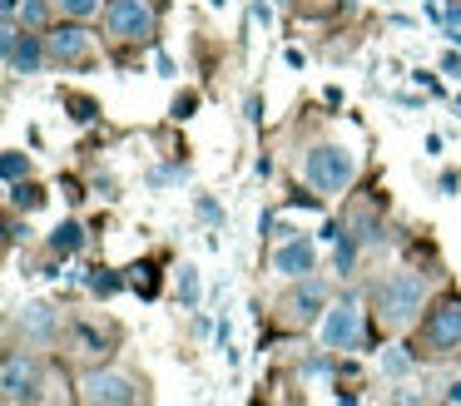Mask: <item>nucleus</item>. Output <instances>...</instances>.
<instances>
[{
    "label": "nucleus",
    "instance_id": "nucleus-1",
    "mask_svg": "<svg viewBox=\"0 0 461 406\" xmlns=\"http://www.w3.org/2000/svg\"><path fill=\"white\" fill-rule=\"evenodd\" d=\"M427 302V277L421 273H392L377 283V312L387 327H407Z\"/></svg>",
    "mask_w": 461,
    "mask_h": 406
},
{
    "label": "nucleus",
    "instance_id": "nucleus-2",
    "mask_svg": "<svg viewBox=\"0 0 461 406\" xmlns=\"http://www.w3.org/2000/svg\"><path fill=\"white\" fill-rule=\"evenodd\" d=\"M303 178H308L318 194H342V188L357 178V158H352L348 149H338V144H318V149H308V158H303Z\"/></svg>",
    "mask_w": 461,
    "mask_h": 406
},
{
    "label": "nucleus",
    "instance_id": "nucleus-3",
    "mask_svg": "<svg viewBox=\"0 0 461 406\" xmlns=\"http://www.w3.org/2000/svg\"><path fill=\"white\" fill-rule=\"evenodd\" d=\"M318 342L328 347V352H352V347H362V302L357 297H342V302H332L328 312H322Z\"/></svg>",
    "mask_w": 461,
    "mask_h": 406
},
{
    "label": "nucleus",
    "instance_id": "nucleus-4",
    "mask_svg": "<svg viewBox=\"0 0 461 406\" xmlns=\"http://www.w3.org/2000/svg\"><path fill=\"white\" fill-rule=\"evenodd\" d=\"M104 25L120 40H149L154 35V10L144 5V0H110V5H104Z\"/></svg>",
    "mask_w": 461,
    "mask_h": 406
},
{
    "label": "nucleus",
    "instance_id": "nucleus-5",
    "mask_svg": "<svg viewBox=\"0 0 461 406\" xmlns=\"http://www.w3.org/2000/svg\"><path fill=\"white\" fill-rule=\"evenodd\" d=\"M45 55H50V45H41L35 30L5 25V69H11V75H41Z\"/></svg>",
    "mask_w": 461,
    "mask_h": 406
},
{
    "label": "nucleus",
    "instance_id": "nucleus-6",
    "mask_svg": "<svg viewBox=\"0 0 461 406\" xmlns=\"http://www.w3.org/2000/svg\"><path fill=\"white\" fill-rule=\"evenodd\" d=\"M80 386H85V401L90 406H130L134 401L130 376H120V372H90Z\"/></svg>",
    "mask_w": 461,
    "mask_h": 406
},
{
    "label": "nucleus",
    "instance_id": "nucleus-7",
    "mask_svg": "<svg viewBox=\"0 0 461 406\" xmlns=\"http://www.w3.org/2000/svg\"><path fill=\"white\" fill-rule=\"evenodd\" d=\"M312 257H318V248H312L308 238H283V243L273 248L268 267L278 277H303V273H312Z\"/></svg>",
    "mask_w": 461,
    "mask_h": 406
},
{
    "label": "nucleus",
    "instance_id": "nucleus-8",
    "mask_svg": "<svg viewBox=\"0 0 461 406\" xmlns=\"http://www.w3.org/2000/svg\"><path fill=\"white\" fill-rule=\"evenodd\" d=\"M427 347L431 352H456L461 347V302H447L427 322Z\"/></svg>",
    "mask_w": 461,
    "mask_h": 406
},
{
    "label": "nucleus",
    "instance_id": "nucleus-9",
    "mask_svg": "<svg viewBox=\"0 0 461 406\" xmlns=\"http://www.w3.org/2000/svg\"><path fill=\"white\" fill-rule=\"evenodd\" d=\"M45 45H50V55L60 59V65H85V59L95 55V40L85 35V30H75V25H60Z\"/></svg>",
    "mask_w": 461,
    "mask_h": 406
},
{
    "label": "nucleus",
    "instance_id": "nucleus-10",
    "mask_svg": "<svg viewBox=\"0 0 461 406\" xmlns=\"http://www.w3.org/2000/svg\"><path fill=\"white\" fill-rule=\"evenodd\" d=\"M21 327H25V342H50L55 327H60V317H55V307H50V302H25Z\"/></svg>",
    "mask_w": 461,
    "mask_h": 406
},
{
    "label": "nucleus",
    "instance_id": "nucleus-11",
    "mask_svg": "<svg viewBox=\"0 0 461 406\" xmlns=\"http://www.w3.org/2000/svg\"><path fill=\"white\" fill-rule=\"evenodd\" d=\"M31 356H21V352H15L11 356V362H5V401H15V396H25V392H31Z\"/></svg>",
    "mask_w": 461,
    "mask_h": 406
},
{
    "label": "nucleus",
    "instance_id": "nucleus-12",
    "mask_svg": "<svg viewBox=\"0 0 461 406\" xmlns=\"http://www.w3.org/2000/svg\"><path fill=\"white\" fill-rule=\"evenodd\" d=\"M318 307H322V287H318V283H303L298 293H293L288 312H293V317H303V322H308V317H318Z\"/></svg>",
    "mask_w": 461,
    "mask_h": 406
},
{
    "label": "nucleus",
    "instance_id": "nucleus-13",
    "mask_svg": "<svg viewBox=\"0 0 461 406\" xmlns=\"http://www.w3.org/2000/svg\"><path fill=\"white\" fill-rule=\"evenodd\" d=\"M80 243H85V228H80V223H60V228L50 233V248H55L60 257L80 253Z\"/></svg>",
    "mask_w": 461,
    "mask_h": 406
},
{
    "label": "nucleus",
    "instance_id": "nucleus-14",
    "mask_svg": "<svg viewBox=\"0 0 461 406\" xmlns=\"http://www.w3.org/2000/svg\"><path fill=\"white\" fill-rule=\"evenodd\" d=\"M55 10H60L65 20H90V15H100V0H50Z\"/></svg>",
    "mask_w": 461,
    "mask_h": 406
},
{
    "label": "nucleus",
    "instance_id": "nucleus-15",
    "mask_svg": "<svg viewBox=\"0 0 461 406\" xmlns=\"http://www.w3.org/2000/svg\"><path fill=\"white\" fill-rule=\"evenodd\" d=\"M50 0H25V5L21 10H15V20H25V30H41L45 25V15H50Z\"/></svg>",
    "mask_w": 461,
    "mask_h": 406
},
{
    "label": "nucleus",
    "instance_id": "nucleus-16",
    "mask_svg": "<svg viewBox=\"0 0 461 406\" xmlns=\"http://www.w3.org/2000/svg\"><path fill=\"white\" fill-rule=\"evenodd\" d=\"M199 293H203V287H199V267L184 263V267H179V297H184L189 307H199Z\"/></svg>",
    "mask_w": 461,
    "mask_h": 406
},
{
    "label": "nucleus",
    "instance_id": "nucleus-17",
    "mask_svg": "<svg viewBox=\"0 0 461 406\" xmlns=\"http://www.w3.org/2000/svg\"><path fill=\"white\" fill-rule=\"evenodd\" d=\"M382 372H387V376H407V372H411V352H407V347H387V356H382Z\"/></svg>",
    "mask_w": 461,
    "mask_h": 406
},
{
    "label": "nucleus",
    "instance_id": "nucleus-18",
    "mask_svg": "<svg viewBox=\"0 0 461 406\" xmlns=\"http://www.w3.org/2000/svg\"><path fill=\"white\" fill-rule=\"evenodd\" d=\"M431 386H437V382H431V376H421V386H402V392H397V406H431Z\"/></svg>",
    "mask_w": 461,
    "mask_h": 406
},
{
    "label": "nucleus",
    "instance_id": "nucleus-19",
    "mask_svg": "<svg viewBox=\"0 0 461 406\" xmlns=\"http://www.w3.org/2000/svg\"><path fill=\"white\" fill-rule=\"evenodd\" d=\"M120 287H124V277H114V273H104V267H100V273H90V293H100V297H110V293H120Z\"/></svg>",
    "mask_w": 461,
    "mask_h": 406
},
{
    "label": "nucleus",
    "instance_id": "nucleus-20",
    "mask_svg": "<svg viewBox=\"0 0 461 406\" xmlns=\"http://www.w3.org/2000/svg\"><path fill=\"white\" fill-rule=\"evenodd\" d=\"M140 293H154V267H134V277H130Z\"/></svg>",
    "mask_w": 461,
    "mask_h": 406
},
{
    "label": "nucleus",
    "instance_id": "nucleus-21",
    "mask_svg": "<svg viewBox=\"0 0 461 406\" xmlns=\"http://www.w3.org/2000/svg\"><path fill=\"white\" fill-rule=\"evenodd\" d=\"M352 257H357V248H352L348 238H342V243H338V273H348V267H352Z\"/></svg>",
    "mask_w": 461,
    "mask_h": 406
},
{
    "label": "nucleus",
    "instance_id": "nucleus-22",
    "mask_svg": "<svg viewBox=\"0 0 461 406\" xmlns=\"http://www.w3.org/2000/svg\"><path fill=\"white\" fill-rule=\"evenodd\" d=\"M253 20H258V25H273V5H268V0H253Z\"/></svg>",
    "mask_w": 461,
    "mask_h": 406
},
{
    "label": "nucleus",
    "instance_id": "nucleus-23",
    "mask_svg": "<svg viewBox=\"0 0 461 406\" xmlns=\"http://www.w3.org/2000/svg\"><path fill=\"white\" fill-rule=\"evenodd\" d=\"M21 168H31L21 154H5V178H21Z\"/></svg>",
    "mask_w": 461,
    "mask_h": 406
},
{
    "label": "nucleus",
    "instance_id": "nucleus-24",
    "mask_svg": "<svg viewBox=\"0 0 461 406\" xmlns=\"http://www.w3.org/2000/svg\"><path fill=\"white\" fill-rule=\"evenodd\" d=\"M194 104H199V99H194V95H184L179 104H174V114H179V119H189V114H194Z\"/></svg>",
    "mask_w": 461,
    "mask_h": 406
},
{
    "label": "nucleus",
    "instance_id": "nucleus-25",
    "mask_svg": "<svg viewBox=\"0 0 461 406\" xmlns=\"http://www.w3.org/2000/svg\"><path fill=\"white\" fill-rule=\"evenodd\" d=\"M243 109H249V114H243L249 124H258V119H263V114H258V95H249V104H243Z\"/></svg>",
    "mask_w": 461,
    "mask_h": 406
},
{
    "label": "nucleus",
    "instance_id": "nucleus-26",
    "mask_svg": "<svg viewBox=\"0 0 461 406\" xmlns=\"http://www.w3.org/2000/svg\"><path fill=\"white\" fill-rule=\"evenodd\" d=\"M447 401H451V406H461V382H451V386H447Z\"/></svg>",
    "mask_w": 461,
    "mask_h": 406
},
{
    "label": "nucleus",
    "instance_id": "nucleus-27",
    "mask_svg": "<svg viewBox=\"0 0 461 406\" xmlns=\"http://www.w3.org/2000/svg\"><path fill=\"white\" fill-rule=\"evenodd\" d=\"M209 5H219V10H223V5H229V0H209Z\"/></svg>",
    "mask_w": 461,
    "mask_h": 406
},
{
    "label": "nucleus",
    "instance_id": "nucleus-28",
    "mask_svg": "<svg viewBox=\"0 0 461 406\" xmlns=\"http://www.w3.org/2000/svg\"><path fill=\"white\" fill-rule=\"evenodd\" d=\"M456 114H461V99H456Z\"/></svg>",
    "mask_w": 461,
    "mask_h": 406
}]
</instances>
